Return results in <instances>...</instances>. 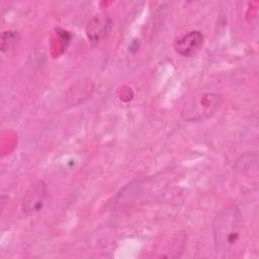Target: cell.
I'll use <instances>...</instances> for the list:
<instances>
[{
    "mask_svg": "<svg viewBox=\"0 0 259 259\" xmlns=\"http://www.w3.org/2000/svg\"><path fill=\"white\" fill-rule=\"evenodd\" d=\"M204 36L199 30H192L177 38L174 44V50L183 57H191L195 55L203 45Z\"/></svg>",
    "mask_w": 259,
    "mask_h": 259,
    "instance_id": "277c9868",
    "label": "cell"
},
{
    "mask_svg": "<svg viewBox=\"0 0 259 259\" xmlns=\"http://www.w3.org/2000/svg\"><path fill=\"white\" fill-rule=\"evenodd\" d=\"M16 40V33L14 31H3L1 34V51L4 52L10 48Z\"/></svg>",
    "mask_w": 259,
    "mask_h": 259,
    "instance_id": "5b68a950",
    "label": "cell"
},
{
    "mask_svg": "<svg viewBox=\"0 0 259 259\" xmlns=\"http://www.w3.org/2000/svg\"><path fill=\"white\" fill-rule=\"evenodd\" d=\"M242 212L238 205L229 204L215 215L212 224L214 248L225 257L235 246L240 237Z\"/></svg>",
    "mask_w": 259,
    "mask_h": 259,
    "instance_id": "6da1fadb",
    "label": "cell"
},
{
    "mask_svg": "<svg viewBox=\"0 0 259 259\" xmlns=\"http://www.w3.org/2000/svg\"><path fill=\"white\" fill-rule=\"evenodd\" d=\"M47 196V185L42 180L35 181L27 189L22 200V209L25 213H34L42 208Z\"/></svg>",
    "mask_w": 259,
    "mask_h": 259,
    "instance_id": "3957f363",
    "label": "cell"
},
{
    "mask_svg": "<svg viewBox=\"0 0 259 259\" xmlns=\"http://www.w3.org/2000/svg\"><path fill=\"white\" fill-rule=\"evenodd\" d=\"M221 101L222 97L219 94L205 93L195 102V106H189L182 114L185 115V118L188 120L201 119L211 114L218 108Z\"/></svg>",
    "mask_w": 259,
    "mask_h": 259,
    "instance_id": "7a4b0ae2",
    "label": "cell"
}]
</instances>
